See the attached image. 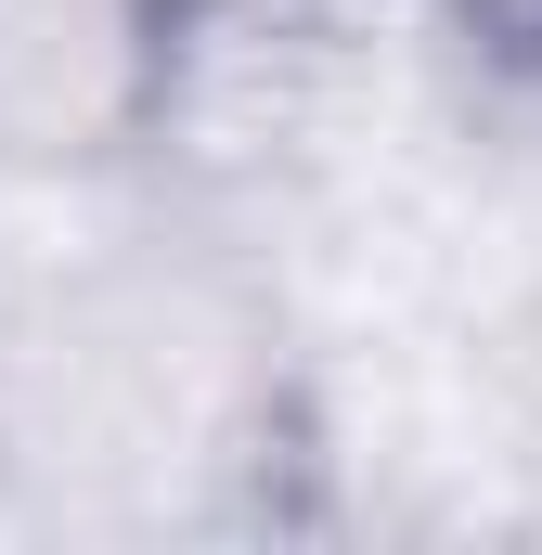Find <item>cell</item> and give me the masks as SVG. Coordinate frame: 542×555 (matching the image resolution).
<instances>
[{"instance_id":"6da1fadb","label":"cell","mask_w":542,"mask_h":555,"mask_svg":"<svg viewBox=\"0 0 542 555\" xmlns=\"http://www.w3.org/2000/svg\"><path fill=\"white\" fill-rule=\"evenodd\" d=\"M220 0H0V168L91 181L181 130Z\"/></svg>"}]
</instances>
